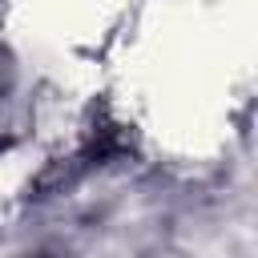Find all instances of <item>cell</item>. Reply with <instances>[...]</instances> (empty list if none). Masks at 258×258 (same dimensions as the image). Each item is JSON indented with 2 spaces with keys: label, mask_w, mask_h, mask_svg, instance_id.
I'll return each instance as SVG.
<instances>
[{
  "label": "cell",
  "mask_w": 258,
  "mask_h": 258,
  "mask_svg": "<svg viewBox=\"0 0 258 258\" xmlns=\"http://www.w3.org/2000/svg\"><path fill=\"white\" fill-rule=\"evenodd\" d=\"M254 52V0H141L101 97L157 157L206 165L250 113Z\"/></svg>",
  "instance_id": "6da1fadb"
},
{
  "label": "cell",
  "mask_w": 258,
  "mask_h": 258,
  "mask_svg": "<svg viewBox=\"0 0 258 258\" xmlns=\"http://www.w3.org/2000/svg\"><path fill=\"white\" fill-rule=\"evenodd\" d=\"M141 0H8L4 36L20 69L73 101L97 97Z\"/></svg>",
  "instance_id": "7a4b0ae2"
}]
</instances>
